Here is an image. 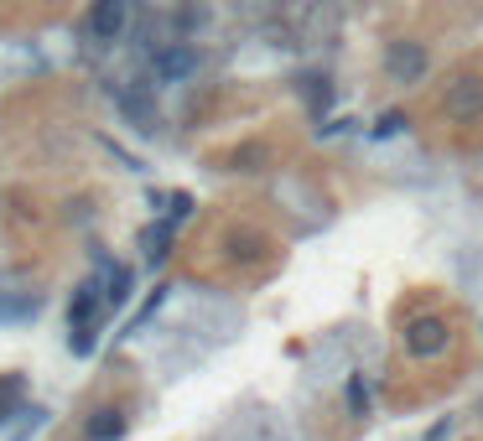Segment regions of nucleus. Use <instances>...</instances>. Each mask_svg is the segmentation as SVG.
<instances>
[{
  "label": "nucleus",
  "mask_w": 483,
  "mask_h": 441,
  "mask_svg": "<svg viewBox=\"0 0 483 441\" xmlns=\"http://www.w3.org/2000/svg\"><path fill=\"white\" fill-rule=\"evenodd\" d=\"M110 306H104V281L89 275V281H78L73 286V301H68V348L78 353V358H89L94 343H99V317H104Z\"/></svg>",
  "instance_id": "f257e3e1"
},
{
  "label": "nucleus",
  "mask_w": 483,
  "mask_h": 441,
  "mask_svg": "<svg viewBox=\"0 0 483 441\" xmlns=\"http://www.w3.org/2000/svg\"><path fill=\"white\" fill-rule=\"evenodd\" d=\"M192 68H198V53H192L187 42H167V47H156L151 53V78L156 84H182V78H192Z\"/></svg>",
  "instance_id": "f03ea898"
},
{
  "label": "nucleus",
  "mask_w": 483,
  "mask_h": 441,
  "mask_svg": "<svg viewBox=\"0 0 483 441\" xmlns=\"http://www.w3.org/2000/svg\"><path fill=\"white\" fill-rule=\"evenodd\" d=\"M426 47L422 42H390L385 47V73H390L395 84H422L426 78Z\"/></svg>",
  "instance_id": "7ed1b4c3"
},
{
  "label": "nucleus",
  "mask_w": 483,
  "mask_h": 441,
  "mask_svg": "<svg viewBox=\"0 0 483 441\" xmlns=\"http://www.w3.org/2000/svg\"><path fill=\"white\" fill-rule=\"evenodd\" d=\"M125 27H130V0H94V11H89L94 42H120Z\"/></svg>",
  "instance_id": "20e7f679"
},
{
  "label": "nucleus",
  "mask_w": 483,
  "mask_h": 441,
  "mask_svg": "<svg viewBox=\"0 0 483 441\" xmlns=\"http://www.w3.org/2000/svg\"><path fill=\"white\" fill-rule=\"evenodd\" d=\"M405 353L411 358H442L447 353V327L437 323V317H416V323L405 327Z\"/></svg>",
  "instance_id": "39448f33"
},
{
  "label": "nucleus",
  "mask_w": 483,
  "mask_h": 441,
  "mask_svg": "<svg viewBox=\"0 0 483 441\" xmlns=\"http://www.w3.org/2000/svg\"><path fill=\"white\" fill-rule=\"evenodd\" d=\"M442 104H447L453 119H479L483 115V78H453Z\"/></svg>",
  "instance_id": "423d86ee"
},
{
  "label": "nucleus",
  "mask_w": 483,
  "mask_h": 441,
  "mask_svg": "<svg viewBox=\"0 0 483 441\" xmlns=\"http://www.w3.org/2000/svg\"><path fill=\"white\" fill-rule=\"evenodd\" d=\"M115 104H120V115L135 125V130H156V104L146 88H115Z\"/></svg>",
  "instance_id": "0eeeda50"
},
{
  "label": "nucleus",
  "mask_w": 483,
  "mask_h": 441,
  "mask_svg": "<svg viewBox=\"0 0 483 441\" xmlns=\"http://www.w3.org/2000/svg\"><path fill=\"white\" fill-rule=\"evenodd\" d=\"M99 281H104V306L115 312L130 301V286H135V270L130 265H115V260H99Z\"/></svg>",
  "instance_id": "6e6552de"
},
{
  "label": "nucleus",
  "mask_w": 483,
  "mask_h": 441,
  "mask_svg": "<svg viewBox=\"0 0 483 441\" xmlns=\"http://www.w3.org/2000/svg\"><path fill=\"white\" fill-rule=\"evenodd\" d=\"M172 239H177V218H161V224H151V229L141 234V249H146V260L161 265L167 255H172Z\"/></svg>",
  "instance_id": "1a4fd4ad"
},
{
  "label": "nucleus",
  "mask_w": 483,
  "mask_h": 441,
  "mask_svg": "<svg viewBox=\"0 0 483 441\" xmlns=\"http://www.w3.org/2000/svg\"><path fill=\"white\" fill-rule=\"evenodd\" d=\"M42 312V301L27 291H0V323H31Z\"/></svg>",
  "instance_id": "9d476101"
},
{
  "label": "nucleus",
  "mask_w": 483,
  "mask_h": 441,
  "mask_svg": "<svg viewBox=\"0 0 483 441\" xmlns=\"http://www.w3.org/2000/svg\"><path fill=\"white\" fill-rule=\"evenodd\" d=\"M125 437V415L120 411H99L89 421V441H120Z\"/></svg>",
  "instance_id": "9b49d317"
},
{
  "label": "nucleus",
  "mask_w": 483,
  "mask_h": 441,
  "mask_svg": "<svg viewBox=\"0 0 483 441\" xmlns=\"http://www.w3.org/2000/svg\"><path fill=\"white\" fill-rule=\"evenodd\" d=\"M21 389H27V380H21V374L0 380V426H5L11 415H21V405H16V400H21Z\"/></svg>",
  "instance_id": "f8f14e48"
},
{
  "label": "nucleus",
  "mask_w": 483,
  "mask_h": 441,
  "mask_svg": "<svg viewBox=\"0 0 483 441\" xmlns=\"http://www.w3.org/2000/svg\"><path fill=\"white\" fill-rule=\"evenodd\" d=\"M348 411L359 415H369V384H364V374H348Z\"/></svg>",
  "instance_id": "ddd939ff"
},
{
  "label": "nucleus",
  "mask_w": 483,
  "mask_h": 441,
  "mask_svg": "<svg viewBox=\"0 0 483 441\" xmlns=\"http://www.w3.org/2000/svg\"><path fill=\"white\" fill-rule=\"evenodd\" d=\"M400 130H405V115H400V110H390V115L374 119V141H385V135H400Z\"/></svg>",
  "instance_id": "4468645a"
},
{
  "label": "nucleus",
  "mask_w": 483,
  "mask_h": 441,
  "mask_svg": "<svg viewBox=\"0 0 483 441\" xmlns=\"http://www.w3.org/2000/svg\"><path fill=\"white\" fill-rule=\"evenodd\" d=\"M307 99H312V110H328L332 84H328V78H307Z\"/></svg>",
  "instance_id": "2eb2a0df"
},
{
  "label": "nucleus",
  "mask_w": 483,
  "mask_h": 441,
  "mask_svg": "<svg viewBox=\"0 0 483 441\" xmlns=\"http://www.w3.org/2000/svg\"><path fill=\"white\" fill-rule=\"evenodd\" d=\"M187 213H192V198H187V192H172V198H167V218H187Z\"/></svg>",
  "instance_id": "dca6fc26"
}]
</instances>
